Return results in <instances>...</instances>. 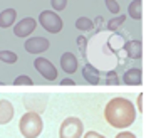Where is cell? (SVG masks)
I'll use <instances>...</instances> for the list:
<instances>
[{
	"label": "cell",
	"mask_w": 146,
	"mask_h": 138,
	"mask_svg": "<svg viewBox=\"0 0 146 138\" xmlns=\"http://www.w3.org/2000/svg\"><path fill=\"white\" fill-rule=\"evenodd\" d=\"M123 83L128 84V86H139L143 83V71L139 67H133L128 69L124 74H123Z\"/></svg>",
	"instance_id": "obj_9"
},
{
	"label": "cell",
	"mask_w": 146,
	"mask_h": 138,
	"mask_svg": "<svg viewBox=\"0 0 146 138\" xmlns=\"http://www.w3.org/2000/svg\"><path fill=\"white\" fill-rule=\"evenodd\" d=\"M104 120L109 123L113 128H128L136 120V108L133 101L126 98H113L108 101L104 108Z\"/></svg>",
	"instance_id": "obj_1"
},
{
	"label": "cell",
	"mask_w": 146,
	"mask_h": 138,
	"mask_svg": "<svg viewBox=\"0 0 146 138\" xmlns=\"http://www.w3.org/2000/svg\"><path fill=\"white\" fill-rule=\"evenodd\" d=\"M60 84H62V86H76V83H74L72 79H69V77L62 79V81H60Z\"/></svg>",
	"instance_id": "obj_25"
},
{
	"label": "cell",
	"mask_w": 146,
	"mask_h": 138,
	"mask_svg": "<svg viewBox=\"0 0 146 138\" xmlns=\"http://www.w3.org/2000/svg\"><path fill=\"white\" fill-rule=\"evenodd\" d=\"M14 105L9 99H0V125H7L14 118Z\"/></svg>",
	"instance_id": "obj_10"
},
{
	"label": "cell",
	"mask_w": 146,
	"mask_h": 138,
	"mask_svg": "<svg viewBox=\"0 0 146 138\" xmlns=\"http://www.w3.org/2000/svg\"><path fill=\"white\" fill-rule=\"evenodd\" d=\"M25 51L29 52V54H42L45 52L49 47H50V42H49V39H45V37H30L25 41Z\"/></svg>",
	"instance_id": "obj_7"
},
{
	"label": "cell",
	"mask_w": 146,
	"mask_h": 138,
	"mask_svg": "<svg viewBox=\"0 0 146 138\" xmlns=\"http://www.w3.org/2000/svg\"><path fill=\"white\" fill-rule=\"evenodd\" d=\"M35 27H37V20L34 17H25V19L19 20L14 25V34L17 37L25 39V37H29L30 34L35 31Z\"/></svg>",
	"instance_id": "obj_6"
},
{
	"label": "cell",
	"mask_w": 146,
	"mask_h": 138,
	"mask_svg": "<svg viewBox=\"0 0 146 138\" xmlns=\"http://www.w3.org/2000/svg\"><path fill=\"white\" fill-rule=\"evenodd\" d=\"M124 20H126V15L119 14L117 17L111 19V20L108 22V29H109V31H116V29H119V27H121V25L124 24Z\"/></svg>",
	"instance_id": "obj_16"
},
{
	"label": "cell",
	"mask_w": 146,
	"mask_h": 138,
	"mask_svg": "<svg viewBox=\"0 0 146 138\" xmlns=\"http://www.w3.org/2000/svg\"><path fill=\"white\" fill-rule=\"evenodd\" d=\"M114 138H136V135L131 133V131H121V133H117Z\"/></svg>",
	"instance_id": "obj_23"
},
{
	"label": "cell",
	"mask_w": 146,
	"mask_h": 138,
	"mask_svg": "<svg viewBox=\"0 0 146 138\" xmlns=\"http://www.w3.org/2000/svg\"><path fill=\"white\" fill-rule=\"evenodd\" d=\"M104 2H106V7H108V10H109L111 14L119 15V12H121V7H119V3H117L116 0H104Z\"/></svg>",
	"instance_id": "obj_19"
},
{
	"label": "cell",
	"mask_w": 146,
	"mask_h": 138,
	"mask_svg": "<svg viewBox=\"0 0 146 138\" xmlns=\"http://www.w3.org/2000/svg\"><path fill=\"white\" fill-rule=\"evenodd\" d=\"M39 24L44 27L47 32H50V34H59V32L62 31V19L59 17V14L54 10H42L40 14H39Z\"/></svg>",
	"instance_id": "obj_4"
},
{
	"label": "cell",
	"mask_w": 146,
	"mask_h": 138,
	"mask_svg": "<svg viewBox=\"0 0 146 138\" xmlns=\"http://www.w3.org/2000/svg\"><path fill=\"white\" fill-rule=\"evenodd\" d=\"M124 49L128 52V57H131V59H139L141 57V52H143L141 41H129V42H126Z\"/></svg>",
	"instance_id": "obj_12"
},
{
	"label": "cell",
	"mask_w": 146,
	"mask_h": 138,
	"mask_svg": "<svg viewBox=\"0 0 146 138\" xmlns=\"http://www.w3.org/2000/svg\"><path fill=\"white\" fill-rule=\"evenodd\" d=\"M84 135V125L82 120L77 116H69L59 126V138H81Z\"/></svg>",
	"instance_id": "obj_3"
},
{
	"label": "cell",
	"mask_w": 146,
	"mask_h": 138,
	"mask_svg": "<svg viewBox=\"0 0 146 138\" xmlns=\"http://www.w3.org/2000/svg\"><path fill=\"white\" fill-rule=\"evenodd\" d=\"M34 67L37 69V73L40 76H44L49 81L57 79V69H56V66L49 61V59H45V57H37L34 61Z\"/></svg>",
	"instance_id": "obj_5"
},
{
	"label": "cell",
	"mask_w": 146,
	"mask_h": 138,
	"mask_svg": "<svg viewBox=\"0 0 146 138\" xmlns=\"http://www.w3.org/2000/svg\"><path fill=\"white\" fill-rule=\"evenodd\" d=\"M82 76H84V79H86L88 83H91V84H98V83H99V73H98V69L92 67L91 64H86V66H84Z\"/></svg>",
	"instance_id": "obj_14"
},
{
	"label": "cell",
	"mask_w": 146,
	"mask_h": 138,
	"mask_svg": "<svg viewBox=\"0 0 146 138\" xmlns=\"http://www.w3.org/2000/svg\"><path fill=\"white\" fill-rule=\"evenodd\" d=\"M15 19H17V10L15 9H5L0 12V27L2 29H9L15 25Z\"/></svg>",
	"instance_id": "obj_11"
},
{
	"label": "cell",
	"mask_w": 146,
	"mask_h": 138,
	"mask_svg": "<svg viewBox=\"0 0 146 138\" xmlns=\"http://www.w3.org/2000/svg\"><path fill=\"white\" fill-rule=\"evenodd\" d=\"M77 46H81V49H86V37H77Z\"/></svg>",
	"instance_id": "obj_26"
},
{
	"label": "cell",
	"mask_w": 146,
	"mask_h": 138,
	"mask_svg": "<svg viewBox=\"0 0 146 138\" xmlns=\"http://www.w3.org/2000/svg\"><path fill=\"white\" fill-rule=\"evenodd\" d=\"M14 84H15V86H32V84H34V81H32L29 76L22 74V76H17L14 79Z\"/></svg>",
	"instance_id": "obj_18"
},
{
	"label": "cell",
	"mask_w": 146,
	"mask_h": 138,
	"mask_svg": "<svg viewBox=\"0 0 146 138\" xmlns=\"http://www.w3.org/2000/svg\"><path fill=\"white\" fill-rule=\"evenodd\" d=\"M60 67L66 74H74L77 71V57L72 52H64L60 56Z\"/></svg>",
	"instance_id": "obj_8"
},
{
	"label": "cell",
	"mask_w": 146,
	"mask_h": 138,
	"mask_svg": "<svg viewBox=\"0 0 146 138\" xmlns=\"http://www.w3.org/2000/svg\"><path fill=\"white\" fill-rule=\"evenodd\" d=\"M136 109H138V111H143V94H138V99H136Z\"/></svg>",
	"instance_id": "obj_24"
},
{
	"label": "cell",
	"mask_w": 146,
	"mask_h": 138,
	"mask_svg": "<svg viewBox=\"0 0 146 138\" xmlns=\"http://www.w3.org/2000/svg\"><path fill=\"white\" fill-rule=\"evenodd\" d=\"M82 138H106L104 135H101V133H98V131H88V133H84L82 135Z\"/></svg>",
	"instance_id": "obj_22"
},
{
	"label": "cell",
	"mask_w": 146,
	"mask_h": 138,
	"mask_svg": "<svg viewBox=\"0 0 146 138\" xmlns=\"http://www.w3.org/2000/svg\"><path fill=\"white\" fill-rule=\"evenodd\" d=\"M108 84H119V79H117V74L114 71H111V73H108V81H106Z\"/></svg>",
	"instance_id": "obj_21"
},
{
	"label": "cell",
	"mask_w": 146,
	"mask_h": 138,
	"mask_svg": "<svg viewBox=\"0 0 146 138\" xmlns=\"http://www.w3.org/2000/svg\"><path fill=\"white\" fill-rule=\"evenodd\" d=\"M92 20L89 19V17H79L77 20H76V27L79 29V31H91L92 29Z\"/></svg>",
	"instance_id": "obj_15"
},
{
	"label": "cell",
	"mask_w": 146,
	"mask_h": 138,
	"mask_svg": "<svg viewBox=\"0 0 146 138\" xmlns=\"http://www.w3.org/2000/svg\"><path fill=\"white\" fill-rule=\"evenodd\" d=\"M19 130L24 138H37L44 130V121L39 113L27 111L22 115V118L19 121Z\"/></svg>",
	"instance_id": "obj_2"
},
{
	"label": "cell",
	"mask_w": 146,
	"mask_h": 138,
	"mask_svg": "<svg viewBox=\"0 0 146 138\" xmlns=\"http://www.w3.org/2000/svg\"><path fill=\"white\" fill-rule=\"evenodd\" d=\"M128 15L134 20H141V17H143V0H133L128 5Z\"/></svg>",
	"instance_id": "obj_13"
},
{
	"label": "cell",
	"mask_w": 146,
	"mask_h": 138,
	"mask_svg": "<svg viewBox=\"0 0 146 138\" xmlns=\"http://www.w3.org/2000/svg\"><path fill=\"white\" fill-rule=\"evenodd\" d=\"M0 61L7 62V64H14V62H17V54L14 51H0Z\"/></svg>",
	"instance_id": "obj_17"
},
{
	"label": "cell",
	"mask_w": 146,
	"mask_h": 138,
	"mask_svg": "<svg viewBox=\"0 0 146 138\" xmlns=\"http://www.w3.org/2000/svg\"><path fill=\"white\" fill-rule=\"evenodd\" d=\"M50 5L56 12H60L67 7V0H50Z\"/></svg>",
	"instance_id": "obj_20"
}]
</instances>
